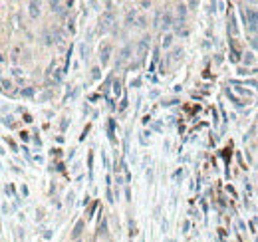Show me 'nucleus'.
<instances>
[{
	"mask_svg": "<svg viewBox=\"0 0 258 242\" xmlns=\"http://www.w3.org/2000/svg\"><path fill=\"white\" fill-rule=\"evenodd\" d=\"M244 18H246V26L250 32H258V12L252 8H244Z\"/></svg>",
	"mask_w": 258,
	"mask_h": 242,
	"instance_id": "f257e3e1",
	"label": "nucleus"
},
{
	"mask_svg": "<svg viewBox=\"0 0 258 242\" xmlns=\"http://www.w3.org/2000/svg\"><path fill=\"white\" fill-rule=\"evenodd\" d=\"M113 20H115V16H113L111 12H107V14H105L103 18H101V22H99V24H101V30H107V28L111 26V22H113Z\"/></svg>",
	"mask_w": 258,
	"mask_h": 242,
	"instance_id": "f03ea898",
	"label": "nucleus"
},
{
	"mask_svg": "<svg viewBox=\"0 0 258 242\" xmlns=\"http://www.w3.org/2000/svg\"><path fill=\"white\" fill-rule=\"evenodd\" d=\"M109 54H111V46H103L101 48V52H99V60H101V64H107L109 62Z\"/></svg>",
	"mask_w": 258,
	"mask_h": 242,
	"instance_id": "7ed1b4c3",
	"label": "nucleus"
},
{
	"mask_svg": "<svg viewBox=\"0 0 258 242\" xmlns=\"http://www.w3.org/2000/svg\"><path fill=\"white\" fill-rule=\"evenodd\" d=\"M171 26H173V16L169 14V12H165L163 18H161V28H165V30H167V28H171Z\"/></svg>",
	"mask_w": 258,
	"mask_h": 242,
	"instance_id": "20e7f679",
	"label": "nucleus"
},
{
	"mask_svg": "<svg viewBox=\"0 0 258 242\" xmlns=\"http://www.w3.org/2000/svg\"><path fill=\"white\" fill-rule=\"evenodd\" d=\"M147 46H149V38H143L141 42H139V60H143V58H145Z\"/></svg>",
	"mask_w": 258,
	"mask_h": 242,
	"instance_id": "39448f33",
	"label": "nucleus"
},
{
	"mask_svg": "<svg viewBox=\"0 0 258 242\" xmlns=\"http://www.w3.org/2000/svg\"><path fill=\"white\" fill-rule=\"evenodd\" d=\"M28 8H30V16H32V18H38V16H40V4H38V2H30Z\"/></svg>",
	"mask_w": 258,
	"mask_h": 242,
	"instance_id": "423d86ee",
	"label": "nucleus"
},
{
	"mask_svg": "<svg viewBox=\"0 0 258 242\" xmlns=\"http://www.w3.org/2000/svg\"><path fill=\"white\" fill-rule=\"evenodd\" d=\"M83 232V220H79L78 224H75V228H74V232H71V236L74 238H79V234Z\"/></svg>",
	"mask_w": 258,
	"mask_h": 242,
	"instance_id": "0eeeda50",
	"label": "nucleus"
},
{
	"mask_svg": "<svg viewBox=\"0 0 258 242\" xmlns=\"http://www.w3.org/2000/svg\"><path fill=\"white\" fill-rule=\"evenodd\" d=\"M129 54H131V46H125L123 50H121V56H119V62H125L129 58Z\"/></svg>",
	"mask_w": 258,
	"mask_h": 242,
	"instance_id": "6e6552de",
	"label": "nucleus"
},
{
	"mask_svg": "<svg viewBox=\"0 0 258 242\" xmlns=\"http://www.w3.org/2000/svg\"><path fill=\"white\" fill-rule=\"evenodd\" d=\"M50 6H52V10L54 12H58V14H64V4H60V2H50Z\"/></svg>",
	"mask_w": 258,
	"mask_h": 242,
	"instance_id": "1a4fd4ad",
	"label": "nucleus"
},
{
	"mask_svg": "<svg viewBox=\"0 0 258 242\" xmlns=\"http://www.w3.org/2000/svg\"><path fill=\"white\" fill-rule=\"evenodd\" d=\"M185 8H187V6H185V4H179V6H177V14H179V20H183L185 12H187V10H185Z\"/></svg>",
	"mask_w": 258,
	"mask_h": 242,
	"instance_id": "9d476101",
	"label": "nucleus"
},
{
	"mask_svg": "<svg viewBox=\"0 0 258 242\" xmlns=\"http://www.w3.org/2000/svg\"><path fill=\"white\" fill-rule=\"evenodd\" d=\"M171 42H173V34H167L163 38V48H169V46H171Z\"/></svg>",
	"mask_w": 258,
	"mask_h": 242,
	"instance_id": "9b49d317",
	"label": "nucleus"
},
{
	"mask_svg": "<svg viewBox=\"0 0 258 242\" xmlns=\"http://www.w3.org/2000/svg\"><path fill=\"white\" fill-rule=\"evenodd\" d=\"M22 95H26V97H32V95H34V89H32V87H26V89H22Z\"/></svg>",
	"mask_w": 258,
	"mask_h": 242,
	"instance_id": "f8f14e48",
	"label": "nucleus"
},
{
	"mask_svg": "<svg viewBox=\"0 0 258 242\" xmlns=\"http://www.w3.org/2000/svg\"><path fill=\"white\" fill-rule=\"evenodd\" d=\"M133 18H135V10H131L129 14H127V18H125V22H127V24H131V22H133Z\"/></svg>",
	"mask_w": 258,
	"mask_h": 242,
	"instance_id": "ddd939ff",
	"label": "nucleus"
},
{
	"mask_svg": "<svg viewBox=\"0 0 258 242\" xmlns=\"http://www.w3.org/2000/svg\"><path fill=\"white\" fill-rule=\"evenodd\" d=\"M113 91H115V95H119V93H121V85H119V81L113 83Z\"/></svg>",
	"mask_w": 258,
	"mask_h": 242,
	"instance_id": "4468645a",
	"label": "nucleus"
},
{
	"mask_svg": "<svg viewBox=\"0 0 258 242\" xmlns=\"http://www.w3.org/2000/svg\"><path fill=\"white\" fill-rule=\"evenodd\" d=\"M230 60L232 62H238V52H236V50H232V52H230Z\"/></svg>",
	"mask_w": 258,
	"mask_h": 242,
	"instance_id": "2eb2a0df",
	"label": "nucleus"
},
{
	"mask_svg": "<svg viewBox=\"0 0 258 242\" xmlns=\"http://www.w3.org/2000/svg\"><path fill=\"white\" fill-rule=\"evenodd\" d=\"M244 62H246V64H252V62H254V58H252V54H246V58H244Z\"/></svg>",
	"mask_w": 258,
	"mask_h": 242,
	"instance_id": "dca6fc26",
	"label": "nucleus"
},
{
	"mask_svg": "<svg viewBox=\"0 0 258 242\" xmlns=\"http://www.w3.org/2000/svg\"><path fill=\"white\" fill-rule=\"evenodd\" d=\"M91 72H94V74H91V76H94V80H97V78H99V70H97V68H94Z\"/></svg>",
	"mask_w": 258,
	"mask_h": 242,
	"instance_id": "f3484780",
	"label": "nucleus"
},
{
	"mask_svg": "<svg viewBox=\"0 0 258 242\" xmlns=\"http://www.w3.org/2000/svg\"><path fill=\"white\" fill-rule=\"evenodd\" d=\"M82 58H87V48H86V44L82 46Z\"/></svg>",
	"mask_w": 258,
	"mask_h": 242,
	"instance_id": "a211bd4d",
	"label": "nucleus"
},
{
	"mask_svg": "<svg viewBox=\"0 0 258 242\" xmlns=\"http://www.w3.org/2000/svg\"><path fill=\"white\" fill-rule=\"evenodd\" d=\"M252 46H254V48H258V38H254V40H252Z\"/></svg>",
	"mask_w": 258,
	"mask_h": 242,
	"instance_id": "6ab92c4d",
	"label": "nucleus"
},
{
	"mask_svg": "<svg viewBox=\"0 0 258 242\" xmlns=\"http://www.w3.org/2000/svg\"><path fill=\"white\" fill-rule=\"evenodd\" d=\"M78 242H82V240H78Z\"/></svg>",
	"mask_w": 258,
	"mask_h": 242,
	"instance_id": "aec40b11",
	"label": "nucleus"
}]
</instances>
